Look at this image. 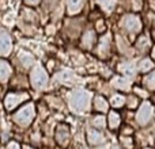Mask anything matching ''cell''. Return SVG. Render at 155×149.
Returning a JSON list of instances; mask_svg holds the SVG:
<instances>
[{"label":"cell","instance_id":"cell-8","mask_svg":"<svg viewBox=\"0 0 155 149\" xmlns=\"http://www.w3.org/2000/svg\"><path fill=\"white\" fill-rule=\"evenodd\" d=\"M12 50V41L8 37L7 33H2V40H0V52L3 57H7Z\"/></svg>","mask_w":155,"mask_h":149},{"label":"cell","instance_id":"cell-10","mask_svg":"<svg viewBox=\"0 0 155 149\" xmlns=\"http://www.w3.org/2000/svg\"><path fill=\"white\" fill-rule=\"evenodd\" d=\"M95 40H97L95 33L91 31V30L90 31H86L82 37V48L83 49H91L93 45L95 43Z\"/></svg>","mask_w":155,"mask_h":149},{"label":"cell","instance_id":"cell-25","mask_svg":"<svg viewBox=\"0 0 155 149\" xmlns=\"http://www.w3.org/2000/svg\"><path fill=\"white\" fill-rule=\"evenodd\" d=\"M147 45H148V42H147V38H146V37H142L139 40V42H137V48H139V49H142V48L144 49Z\"/></svg>","mask_w":155,"mask_h":149},{"label":"cell","instance_id":"cell-32","mask_svg":"<svg viewBox=\"0 0 155 149\" xmlns=\"http://www.w3.org/2000/svg\"><path fill=\"white\" fill-rule=\"evenodd\" d=\"M113 149H120V148H118V147H114V148H113Z\"/></svg>","mask_w":155,"mask_h":149},{"label":"cell","instance_id":"cell-9","mask_svg":"<svg viewBox=\"0 0 155 149\" xmlns=\"http://www.w3.org/2000/svg\"><path fill=\"white\" fill-rule=\"evenodd\" d=\"M87 141L90 145H99L105 141V137L102 132L97 130V129H90L87 132Z\"/></svg>","mask_w":155,"mask_h":149},{"label":"cell","instance_id":"cell-28","mask_svg":"<svg viewBox=\"0 0 155 149\" xmlns=\"http://www.w3.org/2000/svg\"><path fill=\"white\" fill-rule=\"evenodd\" d=\"M135 91H136V92H137V95H140V96H143V98H147V95H148V94L147 92H146V91H143V90H140V88H135Z\"/></svg>","mask_w":155,"mask_h":149},{"label":"cell","instance_id":"cell-26","mask_svg":"<svg viewBox=\"0 0 155 149\" xmlns=\"http://www.w3.org/2000/svg\"><path fill=\"white\" fill-rule=\"evenodd\" d=\"M5 149H21V145H19L18 142H15V141H10L7 144V148Z\"/></svg>","mask_w":155,"mask_h":149},{"label":"cell","instance_id":"cell-3","mask_svg":"<svg viewBox=\"0 0 155 149\" xmlns=\"http://www.w3.org/2000/svg\"><path fill=\"white\" fill-rule=\"evenodd\" d=\"M48 81H49L48 73L42 67L33 68L31 73H30V83H31L33 87L37 88V90H41V88H44L48 84Z\"/></svg>","mask_w":155,"mask_h":149},{"label":"cell","instance_id":"cell-30","mask_svg":"<svg viewBox=\"0 0 155 149\" xmlns=\"http://www.w3.org/2000/svg\"><path fill=\"white\" fill-rule=\"evenodd\" d=\"M151 57H153V60L155 61V46L153 48V50H151Z\"/></svg>","mask_w":155,"mask_h":149},{"label":"cell","instance_id":"cell-12","mask_svg":"<svg viewBox=\"0 0 155 149\" xmlns=\"http://www.w3.org/2000/svg\"><path fill=\"white\" fill-rule=\"evenodd\" d=\"M98 52L102 57H106V54H109L110 52V35H105L101 38L98 45Z\"/></svg>","mask_w":155,"mask_h":149},{"label":"cell","instance_id":"cell-34","mask_svg":"<svg viewBox=\"0 0 155 149\" xmlns=\"http://www.w3.org/2000/svg\"><path fill=\"white\" fill-rule=\"evenodd\" d=\"M147 149H150V148H147Z\"/></svg>","mask_w":155,"mask_h":149},{"label":"cell","instance_id":"cell-29","mask_svg":"<svg viewBox=\"0 0 155 149\" xmlns=\"http://www.w3.org/2000/svg\"><path fill=\"white\" fill-rule=\"evenodd\" d=\"M25 2H26L27 4H33V5H34V4H37L40 0H25Z\"/></svg>","mask_w":155,"mask_h":149},{"label":"cell","instance_id":"cell-6","mask_svg":"<svg viewBox=\"0 0 155 149\" xmlns=\"http://www.w3.org/2000/svg\"><path fill=\"white\" fill-rule=\"evenodd\" d=\"M151 117H153V106H151L148 102L142 103V106L139 107V110H137V113H136L137 123L142 126L147 125L148 121L151 119Z\"/></svg>","mask_w":155,"mask_h":149},{"label":"cell","instance_id":"cell-20","mask_svg":"<svg viewBox=\"0 0 155 149\" xmlns=\"http://www.w3.org/2000/svg\"><path fill=\"white\" fill-rule=\"evenodd\" d=\"M97 2H98V4L101 5L105 11H107V12H110L116 5V0H97Z\"/></svg>","mask_w":155,"mask_h":149},{"label":"cell","instance_id":"cell-21","mask_svg":"<svg viewBox=\"0 0 155 149\" xmlns=\"http://www.w3.org/2000/svg\"><path fill=\"white\" fill-rule=\"evenodd\" d=\"M125 100L127 99L124 98L123 95H114V96H112V99H110V104H112L113 107H121L125 104Z\"/></svg>","mask_w":155,"mask_h":149},{"label":"cell","instance_id":"cell-33","mask_svg":"<svg viewBox=\"0 0 155 149\" xmlns=\"http://www.w3.org/2000/svg\"><path fill=\"white\" fill-rule=\"evenodd\" d=\"M154 38H155V31H154Z\"/></svg>","mask_w":155,"mask_h":149},{"label":"cell","instance_id":"cell-18","mask_svg":"<svg viewBox=\"0 0 155 149\" xmlns=\"http://www.w3.org/2000/svg\"><path fill=\"white\" fill-rule=\"evenodd\" d=\"M19 60H21L22 64L26 68H29L30 65H33V62H34V57L30 53H27V52H21V53H19Z\"/></svg>","mask_w":155,"mask_h":149},{"label":"cell","instance_id":"cell-13","mask_svg":"<svg viewBox=\"0 0 155 149\" xmlns=\"http://www.w3.org/2000/svg\"><path fill=\"white\" fill-rule=\"evenodd\" d=\"M11 73H12V68L8 64L5 60H2L0 61V77H2V81L5 83L8 79H10Z\"/></svg>","mask_w":155,"mask_h":149},{"label":"cell","instance_id":"cell-16","mask_svg":"<svg viewBox=\"0 0 155 149\" xmlns=\"http://www.w3.org/2000/svg\"><path fill=\"white\" fill-rule=\"evenodd\" d=\"M94 107H95L97 111L105 113V111H107V109H109V103H107V100L105 98L97 96V98L94 99Z\"/></svg>","mask_w":155,"mask_h":149},{"label":"cell","instance_id":"cell-1","mask_svg":"<svg viewBox=\"0 0 155 149\" xmlns=\"http://www.w3.org/2000/svg\"><path fill=\"white\" fill-rule=\"evenodd\" d=\"M35 117V106L34 103H27L23 107L18 110V111L14 114V121L15 123H18L22 128H26L31 123V121Z\"/></svg>","mask_w":155,"mask_h":149},{"label":"cell","instance_id":"cell-5","mask_svg":"<svg viewBox=\"0 0 155 149\" xmlns=\"http://www.w3.org/2000/svg\"><path fill=\"white\" fill-rule=\"evenodd\" d=\"M54 138H56V142L63 148H67L68 144L71 141V132L70 128L64 123L59 125L56 128V133H54Z\"/></svg>","mask_w":155,"mask_h":149},{"label":"cell","instance_id":"cell-14","mask_svg":"<svg viewBox=\"0 0 155 149\" xmlns=\"http://www.w3.org/2000/svg\"><path fill=\"white\" fill-rule=\"evenodd\" d=\"M113 87L116 90H120V91H128L129 90V81L125 79V77H121V76H116L112 81Z\"/></svg>","mask_w":155,"mask_h":149},{"label":"cell","instance_id":"cell-17","mask_svg":"<svg viewBox=\"0 0 155 149\" xmlns=\"http://www.w3.org/2000/svg\"><path fill=\"white\" fill-rule=\"evenodd\" d=\"M139 71L143 73L150 72V71H154V62L151 61L150 59H143L142 61L139 62Z\"/></svg>","mask_w":155,"mask_h":149},{"label":"cell","instance_id":"cell-4","mask_svg":"<svg viewBox=\"0 0 155 149\" xmlns=\"http://www.w3.org/2000/svg\"><path fill=\"white\" fill-rule=\"evenodd\" d=\"M26 99H29V95H27L26 92H10V94H7L4 98V107L8 111H11V110H14L18 104L23 103Z\"/></svg>","mask_w":155,"mask_h":149},{"label":"cell","instance_id":"cell-15","mask_svg":"<svg viewBox=\"0 0 155 149\" xmlns=\"http://www.w3.org/2000/svg\"><path fill=\"white\" fill-rule=\"evenodd\" d=\"M107 125H109L110 129H117L118 126L121 125V117L120 114H117L116 111H109V117H107Z\"/></svg>","mask_w":155,"mask_h":149},{"label":"cell","instance_id":"cell-27","mask_svg":"<svg viewBox=\"0 0 155 149\" xmlns=\"http://www.w3.org/2000/svg\"><path fill=\"white\" fill-rule=\"evenodd\" d=\"M142 5H143L142 0H135V2H134V8H135V10H140V8H142Z\"/></svg>","mask_w":155,"mask_h":149},{"label":"cell","instance_id":"cell-7","mask_svg":"<svg viewBox=\"0 0 155 149\" xmlns=\"http://www.w3.org/2000/svg\"><path fill=\"white\" fill-rule=\"evenodd\" d=\"M123 26L128 33L136 34L142 30V21L136 15H127L123 19Z\"/></svg>","mask_w":155,"mask_h":149},{"label":"cell","instance_id":"cell-23","mask_svg":"<svg viewBox=\"0 0 155 149\" xmlns=\"http://www.w3.org/2000/svg\"><path fill=\"white\" fill-rule=\"evenodd\" d=\"M93 123H94V126H97V128H104L105 125H106V122H105V118L102 117V115H98V117H95L93 119Z\"/></svg>","mask_w":155,"mask_h":149},{"label":"cell","instance_id":"cell-22","mask_svg":"<svg viewBox=\"0 0 155 149\" xmlns=\"http://www.w3.org/2000/svg\"><path fill=\"white\" fill-rule=\"evenodd\" d=\"M144 84H146V87L150 88V90H155V69L144 79Z\"/></svg>","mask_w":155,"mask_h":149},{"label":"cell","instance_id":"cell-19","mask_svg":"<svg viewBox=\"0 0 155 149\" xmlns=\"http://www.w3.org/2000/svg\"><path fill=\"white\" fill-rule=\"evenodd\" d=\"M118 71H121L125 76H129V77L135 76V68L131 62H124V64H121L120 67H118Z\"/></svg>","mask_w":155,"mask_h":149},{"label":"cell","instance_id":"cell-24","mask_svg":"<svg viewBox=\"0 0 155 149\" xmlns=\"http://www.w3.org/2000/svg\"><path fill=\"white\" fill-rule=\"evenodd\" d=\"M128 107L129 109H135V107H137V98L136 96H131V98L128 99Z\"/></svg>","mask_w":155,"mask_h":149},{"label":"cell","instance_id":"cell-2","mask_svg":"<svg viewBox=\"0 0 155 149\" xmlns=\"http://www.w3.org/2000/svg\"><path fill=\"white\" fill-rule=\"evenodd\" d=\"M90 103V94L82 90L74 91L72 96H71V107L75 111H83L88 107Z\"/></svg>","mask_w":155,"mask_h":149},{"label":"cell","instance_id":"cell-11","mask_svg":"<svg viewBox=\"0 0 155 149\" xmlns=\"http://www.w3.org/2000/svg\"><path fill=\"white\" fill-rule=\"evenodd\" d=\"M83 8V0H67V12L70 15L79 14Z\"/></svg>","mask_w":155,"mask_h":149},{"label":"cell","instance_id":"cell-31","mask_svg":"<svg viewBox=\"0 0 155 149\" xmlns=\"http://www.w3.org/2000/svg\"><path fill=\"white\" fill-rule=\"evenodd\" d=\"M23 149H31V148H29V147H25Z\"/></svg>","mask_w":155,"mask_h":149}]
</instances>
